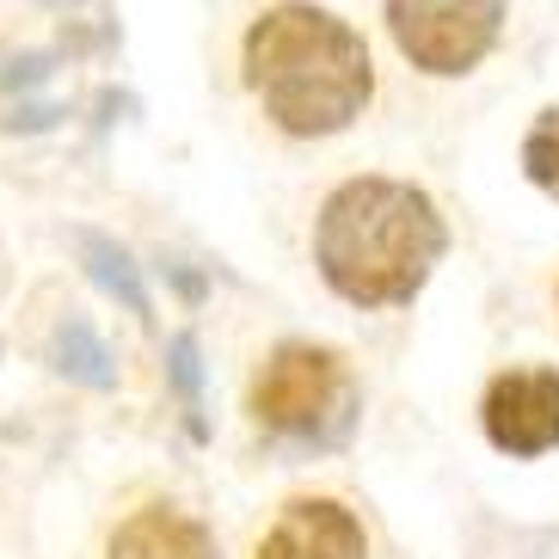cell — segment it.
<instances>
[{
	"mask_svg": "<svg viewBox=\"0 0 559 559\" xmlns=\"http://www.w3.org/2000/svg\"><path fill=\"white\" fill-rule=\"evenodd\" d=\"M240 68L259 111L296 142L350 130L376 99V62L362 32L313 0H277L252 19Z\"/></svg>",
	"mask_w": 559,
	"mask_h": 559,
	"instance_id": "obj_1",
	"label": "cell"
},
{
	"mask_svg": "<svg viewBox=\"0 0 559 559\" xmlns=\"http://www.w3.org/2000/svg\"><path fill=\"white\" fill-rule=\"evenodd\" d=\"M443 247L449 234L437 203L418 185L381 179V173L345 179L320 203V222H313V264L332 296H345L350 308L412 301L437 271Z\"/></svg>",
	"mask_w": 559,
	"mask_h": 559,
	"instance_id": "obj_2",
	"label": "cell"
},
{
	"mask_svg": "<svg viewBox=\"0 0 559 559\" xmlns=\"http://www.w3.org/2000/svg\"><path fill=\"white\" fill-rule=\"evenodd\" d=\"M247 406L277 437H296V443H345L350 425H357V381H350L338 350L289 338L252 376Z\"/></svg>",
	"mask_w": 559,
	"mask_h": 559,
	"instance_id": "obj_3",
	"label": "cell"
},
{
	"mask_svg": "<svg viewBox=\"0 0 559 559\" xmlns=\"http://www.w3.org/2000/svg\"><path fill=\"white\" fill-rule=\"evenodd\" d=\"M510 0H388V37L418 74H467L492 56Z\"/></svg>",
	"mask_w": 559,
	"mask_h": 559,
	"instance_id": "obj_4",
	"label": "cell"
},
{
	"mask_svg": "<svg viewBox=\"0 0 559 559\" xmlns=\"http://www.w3.org/2000/svg\"><path fill=\"white\" fill-rule=\"evenodd\" d=\"M479 425L504 455H542L559 443V369H510L486 388Z\"/></svg>",
	"mask_w": 559,
	"mask_h": 559,
	"instance_id": "obj_5",
	"label": "cell"
},
{
	"mask_svg": "<svg viewBox=\"0 0 559 559\" xmlns=\"http://www.w3.org/2000/svg\"><path fill=\"white\" fill-rule=\"evenodd\" d=\"M252 559H369V535L338 498H289Z\"/></svg>",
	"mask_w": 559,
	"mask_h": 559,
	"instance_id": "obj_6",
	"label": "cell"
},
{
	"mask_svg": "<svg viewBox=\"0 0 559 559\" xmlns=\"http://www.w3.org/2000/svg\"><path fill=\"white\" fill-rule=\"evenodd\" d=\"M105 559H222V542L203 516L154 498L105 535Z\"/></svg>",
	"mask_w": 559,
	"mask_h": 559,
	"instance_id": "obj_7",
	"label": "cell"
},
{
	"mask_svg": "<svg viewBox=\"0 0 559 559\" xmlns=\"http://www.w3.org/2000/svg\"><path fill=\"white\" fill-rule=\"evenodd\" d=\"M50 369L56 376H68V381H81V388H117V362H111V350H105V338L93 332V320L86 313H68L62 326H56V338H50Z\"/></svg>",
	"mask_w": 559,
	"mask_h": 559,
	"instance_id": "obj_8",
	"label": "cell"
},
{
	"mask_svg": "<svg viewBox=\"0 0 559 559\" xmlns=\"http://www.w3.org/2000/svg\"><path fill=\"white\" fill-rule=\"evenodd\" d=\"M81 259H86V271L111 289L123 308L135 313V320H148L154 313V301H148V289H142V271H135V259L117 240H105V234H81Z\"/></svg>",
	"mask_w": 559,
	"mask_h": 559,
	"instance_id": "obj_9",
	"label": "cell"
},
{
	"mask_svg": "<svg viewBox=\"0 0 559 559\" xmlns=\"http://www.w3.org/2000/svg\"><path fill=\"white\" fill-rule=\"evenodd\" d=\"M523 173L542 185L547 198H559V105L535 117V130L523 142Z\"/></svg>",
	"mask_w": 559,
	"mask_h": 559,
	"instance_id": "obj_10",
	"label": "cell"
},
{
	"mask_svg": "<svg viewBox=\"0 0 559 559\" xmlns=\"http://www.w3.org/2000/svg\"><path fill=\"white\" fill-rule=\"evenodd\" d=\"M166 357H173V381H179V400H185V412H191V430L203 437V418H198V412H203V369H198V338H191V332H179Z\"/></svg>",
	"mask_w": 559,
	"mask_h": 559,
	"instance_id": "obj_11",
	"label": "cell"
}]
</instances>
